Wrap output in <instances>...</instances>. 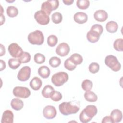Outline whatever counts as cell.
<instances>
[{
  "instance_id": "1",
  "label": "cell",
  "mask_w": 123,
  "mask_h": 123,
  "mask_svg": "<svg viewBox=\"0 0 123 123\" xmlns=\"http://www.w3.org/2000/svg\"><path fill=\"white\" fill-rule=\"evenodd\" d=\"M98 110L96 106L88 105L84 109L79 115V120L83 123H87L97 114Z\"/></svg>"
},
{
  "instance_id": "2",
  "label": "cell",
  "mask_w": 123,
  "mask_h": 123,
  "mask_svg": "<svg viewBox=\"0 0 123 123\" xmlns=\"http://www.w3.org/2000/svg\"><path fill=\"white\" fill-rule=\"evenodd\" d=\"M60 112L64 115H68L77 113L79 110V104L74 103L73 101L63 102L59 106Z\"/></svg>"
},
{
  "instance_id": "3",
  "label": "cell",
  "mask_w": 123,
  "mask_h": 123,
  "mask_svg": "<svg viewBox=\"0 0 123 123\" xmlns=\"http://www.w3.org/2000/svg\"><path fill=\"white\" fill-rule=\"evenodd\" d=\"M27 39L29 43L33 45H41L44 41L43 34L39 30H36L30 33L28 35Z\"/></svg>"
},
{
  "instance_id": "4",
  "label": "cell",
  "mask_w": 123,
  "mask_h": 123,
  "mask_svg": "<svg viewBox=\"0 0 123 123\" xmlns=\"http://www.w3.org/2000/svg\"><path fill=\"white\" fill-rule=\"evenodd\" d=\"M69 79L67 73L64 72H59L54 74L51 77L52 83L56 86H62Z\"/></svg>"
},
{
  "instance_id": "5",
  "label": "cell",
  "mask_w": 123,
  "mask_h": 123,
  "mask_svg": "<svg viewBox=\"0 0 123 123\" xmlns=\"http://www.w3.org/2000/svg\"><path fill=\"white\" fill-rule=\"evenodd\" d=\"M104 62L107 66L114 72H118L121 69L120 63L117 58L112 55L107 56L104 60Z\"/></svg>"
},
{
  "instance_id": "6",
  "label": "cell",
  "mask_w": 123,
  "mask_h": 123,
  "mask_svg": "<svg viewBox=\"0 0 123 123\" xmlns=\"http://www.w3.org/2000/svg\"><path fill=\"white\" fill-rule=\"evenodd\" d=\"M59 5V1L57 0H48L41 4V10L45 12L49 15L53 10H56Z\"/></svg>"
},
{
  "instance_id": "7",
  "label": "cell",
  "mask_w": 123,
  "mask_h": 123,
  "mask_svg": "<svg viewBox=\"0 0 123 123\" xmlns=\"http://www.w3.org/2000/svg\"><path fill=\"white\" fill-rule=\"evenodd\" d=\"M34 18L39 24L41 25H48L50 20L49 15L41 10L35 12Z\"/></svg>"
},
{
  "instance_id": "8",
  "label": "cell",
  "mask_w": 123,
  "mask_h": 123,
  "mask_svg": "<svg viewBox=\"0 0 123 123\" xmlns=\"http://www.w3.org/2000/svg\"><path fill=\"white\" fill-rule=\"evenodd\" d=\"M13 94L16 97L26 98L30 96L31 92L30 90L26 87L18 86L13 88Z\"/></svg>"
},
{
  "instance_id": "9",
  "label": "cell",
  "mask_w": 123,
  "mask_h": 123,
  "mask_svg": "<svg viewBox=\"0 0 123 123\" xmlns=\"http://www.w3.org/2000/svg\"><path fill=\"white\" fill-rule=\"evenodd\" d=\"M8 51L11 56L14 58H19L22 54L23 49L18 44L15 43H12L8 46Z\"/></svg>"
},
{
  "instance_id": "10",
  "label": "cell",
  "mask_w": 123,
  "mask_h": 123,
  "mask_svg": "<svg viewBox=\"0 0 123 123\" xmlns=\"http://www.w3.org/2000/svg\"><path fill=\"white\" fill-rule=\"evenodd\" d=\"M31 68L28 66L23 67L17 74L18 79L22 82H25L29 79L31 74Z\"/></svg>"
},
{
  "instance_id": "11",
  "label": "cell",
  "mask_w": 123,
  "mask_h": 123,
  "mask_svg": "<svg viewBox=\"0 0 123 123\" xmlns=\"http://www.w3.org/2000/svg\"><path fill=\"white\" fill-rule=\"evenodd\" d=\"M43 114L45 118L49 120L52 119L56 116L57 111L54 106L48 105L43 109Z\"/></svg>"
},
{
  "instance_id": "12",
  "label": "cell",
  "mask_w": 123,
  "mask_h": 123,
  "mask_svg": "<svg viewBox=\"0 0 123 123\" xmlns=\"http://www.w3.org/2000/svg\"><path fill=\"white\" fill-rule=\"evenodd\" d=\"M70 47L66 43H62L58 45L56 49V53L61 56L64 57L68 54L70 52Z\"/></svg>"
},
{
  "instance_id": "13",
  "label": "cell",
  "mask_w": 123,
  "mask_h": 123,
  "mask_svg": "<svg viewBox=\"0 0 123 123\" xmlns=\"http://www.w3.org/2000/svg\"><path fill=\"white\" fill-rule=\"evenodd\" d=\"M94 17L96 20L98 22L105 21L108 17L107 12L103 10L96 11L94 13Z\"/></svg>"
},
{
  "instance_id": "14",
  "label": "cell",
  "mask_w": 123,
  "mask_h": 123,
  "mask_svg": "<svg viewBox=\"0 0 123 123\" xmlns=\"http://www.w3.org/2000/svg\"><path fill=\"white\" fill-rule=\"evenodd\" d=\"M14 115L13 112L10 110L5 111L2 116L1 123H13Z\"/></svg>"
},
{
  "instance_id": "15",
  "label": "cell",
  "mask_w": 123,
  "mask_h": 123,
  "mask_svg": "<svg viewBox=\"0 0 123 123\" xmlns=\"http://www.w3.org/2000/svg\"><path fill=\"white\" fill-rule=\"evenodd\" d=\"M74 19L76 23L79 24H83L87 22L88 16L85 12H77L74 14Z\"/></svg>"
},
{
  "instance_id": "16",
  "label": "cell",
  "mask_w": 123,
  "mask_h": 123,
  "mask_svg": "<svg viewBox=\"0 0 123 123\" xmlns=\"http://www.w3.org/2000/svg\"><path fill=\"white\" fill-rule=\"evenodd\" d=\"M100 36V35L98 32L92 30H90L87 33L86 38L88 41L92 43H94L98 41Z\"/></svg>"
},
{
  "instance_id": "17",
  "label": "cell",
  "mask_w": 123,
  "mask_h": 123,
  "mask_svg": "<svg viewBox=\"0 0 123 123\" xmlns=\"http://www.w3.org/2000/svg\"><path fill=\"white\" fill-rule=\"evenodd\" d=\"M29 85L30 87L32 89L34 90H38L41 87L42 82L39 78L37 76H35L30 81Z\"/></svg>"
},
{
  "instance_id": "18",
  "label": "cell",
  "mask_w": 123,
  "mask_h": 123,
  "mask_svg": "<svg viewBox=\"0 0 123 123\" xmlns=\"http://www.w3.org/2000/svg\"><path fill=\"white\" fill-rule=\"evenodd\" d=\"M110 116L112 118L114 123H119L122 119L123 114L122 111L119 109H114L111 112Z\"/></svg>"
},
{
  "instance_id": "19",
  "label": "cell",
  "mask_w": 123,
  "mask_h": 123,
  "mask_svg": "<svg viewBox=\"0 0 123 123\" xmlns=\"http://www.w3.org/2000/svg\"><path fill=\"white\" fill-rule=\"evenodd\" d=\"M23 101L18 98H14L11 101V106L13 109L16 111L21 110L23 108Z\"/></svg>"
},
{
  "instance_id": "20",
  "label": "cell",
  "mask_w": 123,
  "mask_h": 123,
  "mask_svg": "<svg viewBox=\"0 0 123 123\" xmlns=\"http://www.w3.org/2000/svg\"><path fill=\"white\" fill-rule=\"evenodd\" d=\"M38 74L42 78H47L50 74V71L48 67L42 66L38 68Z\"/></svg>"
},
{
  "instance_id": "21",
  "label": "cell",
  "mask_w": 123,
  "mask_h": 123,
  "mask_svg": "<svg viewBox=\"0 0 123 123\" xmlns=\"http://www.w3.org/2000/svg\"><path fill=\"white\" fill-rule=\"evenodd\" d=\"M106 28L108 32L111 33H114L117 31L118 28V25L116 22L111 21L106 24Z\"/></svg>"
},
{
  "instance_id": "22",
  "label": "cell",
  "mask_w": 123,
  "mask_h": 123,
  "mask_svg": "<svg viewBox=\"0 0 123 123\" xmlns=\"http://www.w3.org/2000/svg\"><path fill=\"white\" fill-rule=\"evenodd\" d=\"M84 96L85 99L89 102H95L98 99L97 95L94 92L91 91L90 90L86 91Z\"/></svg>"
},
{
  "instance_id": "23",
  "label": "cell",
  "mask_w": 123,
  "mask_h": 123,
  "mask_svg": "<svg viewBox=\"0 0 123 123\" xmlns=\"http://www.w3.org/2000/svg\"><path fill=\"white\" fill-rule=\"evenodd\" d=\"M71 62L75 65H77L82 63L83 59L82 56L78 53H74L69 58Z\"/></svg>"
},
{
  "instance_id": "24",
  "label": "cell",
  "mask_w": 123,
  "mask_h": 123,
  "mask_svg": "<svg viewBox=\"0 0 123 123\" xmlns=\"http://www.w3.org/2000/svg\"><path fill=\"white\" fill-rule=\"evenodd\" d=\"M54 88L50 85H48L45 86L43 90H42V95L45 98H49L53 92L54 91Z\"/></svg>"
},
{
  "instance_id": "25",
  "label": "cell",
  "mask_w": 123,
  "mask_h": 123,
  "mask_svg": "<svg viewBox=\"0 0 123 123\" xmlns=\"http://www.w3.org/2000/svg\"><path fill=\"white\" fill-rule=\"evenodd\" d=\"M21 62L18 59L11 58L8 61V65L10 68L13 70L17 69L21 64Z\"/></svg>"
},
{
  "instance_id": "26",
  "label": "cell",
  "mask_w": 123,
  "mask_h": 123,
  "mask_svg": "<svg viewBox=\"0 0 123 123\" xmlns=\"http://www.w3.org/2000/svg\"><path fill=\"white\" fill-rule=\"evenodd\" d=\"M7 14L10 17H16L18 14V10L17 8L13 6H8L6 9Z\"/></svg>"
},
{
  "instance_id": "27",
  "label": "cell",
  "mask_w": 123,
  "mask_h": 123,
  "mask_svg": "<svg viewBox=\"0 0 123 123\" xmlns=\"http://www.w3.org/2000/svg\"><path fill=\"white\" fill-rule=\"evenodd\" d=\"M90 2L88 0H78L76 1V5L80 9H86L88 8Z\"/></svg>"
},
{
  "instance_id": "28",
  "label": "cell",
  "mask_w": 123,
  "mask_h": 123,
  "mask_svg": "<svg viewBox=\"0 0 123 123\" xmlns=\"http://www.w3.org/2000/svg\"><path fill=\"white\" fill-rule=\"evenodd\" d=\"M81 86L82 89L84 90L88 91H90L92 89L93 86V83L91 80L88 79H85L82 82Z\"/></svg>"
},
{
  "instance_id": "29",
  "label": "cell",
  "mask_w": 123,
  "mask_h": 123,
  "mask_svg": "<svg viewBox=\"0 0 123 123\" xmlns=\"http://www.w3.org/2000/svg\"><path fill=\"white\" fill-rule=\"evenodd\" d=\"M123 39L122 38L116 39L113 43L114 49L118 51H123Z\"/></svg>"
},
{
  "instance_id": "30",
  "label": "cell",
  "mask_w": 123,
  "mask_h": 123,
  "mask_svg": "<svg viewBox=\"0 0 123 123\" xmlns=\"http://www.w3.org/2000/svg\"><path fill=\"white\" fill-rule=\"evenodd\" d=\"M51 20L54 24H58L62 20V14L59 12H54L51 15Z\"/></svg>"
},
{
  "instance_id": "31",
  "label": "cell",
  "mask_w": 123,
  "mask_h": 123,
  "mask_svg": "<svg viewBox=\"0 0 123 123\" xmlns=\"http://www.w3.org/2000/svg\"><path fill=\"white\" fill-rule=\"evenodd\" d=\"M58 41V38L56 36L51 35L49 36L47 38V44L49 46L53 47L57 44Z\"/></svg>"
},
{
  "instance_id": "32",
  "label": "cell",
  "mask_w": 123,
  "mask_h": 123,
  "mask_svg": "<svg viewBox=\"0 0 123 123\" xmlns=\"http://www.w3.org/2000/svg\"><path fill=\"white\" fill-rule=\"evenodd\" d=\"M21 63H25L28 62L31 59V55L29 53L24 51L22 55L18 58Z\"/></svg>"
},
{
  "instance_id": "33",
  "label": "cell",
  "mask_w": 123,
  "mask_h": 123,
  "mask_svg": "<svg viewBox=\"0 0 123 123\" xmlns=\"http://www.w3.org/2000/svg\"><path fill=\"white\" fill-rule=\"evenodd\" d=\"M61 63V59L56 56L52 57L49 60V65L54 68H56L58 67Z\"/></svg>"
},
{
  "instance_id": "34",
  "label": "cell",
  "mask_w": 123,
  "mask_h": 123,
  "mask_svg": "<svg viewBox=\"0 0 123 123\" xmlns=\"http://www.w3.org/2000/svg\"><path fill=\"white\" fill-rule=\"evenodd\" d=\"M34 60L36 63L38 64H42L45 61V57L43 54L40 53H37L35 54Z\"/></svg>"
},
{
  "instance_id": "35",
  "label": "cell",
  "mask_w": 123,
  "mask_h": 123,
  "mask_svg": "<svg viewBox=\"0 0 123 123\" xmlns=\"http://www.w3.org/2000/svg\"><path fill=\"white\" fill-rule=\"evenodd\" d=\"M64 67L68 70L69 71H73L75 69L76 67V65L74 64L70 60L69 58L67 59L64 63Z\"/></svg>"
},
{
  "instance_id": "36",
  "label": "cell",
  "mask_w": 123,
  "mask_h": 123,
  "mask_svg": "<svg viewBox=\"0 0 123 123\" xmlns=\"http://www.w3.org/2000/svg\"><path fill=\"white\" fill-rule=\"evenodd\" d=\"M62 94L58 91L54 90L53 91V92L51 93L50 98L54 101H58L62 99Z\"/></svg>"
},
{
  "instance_id": "37",
  "label": "cell",
  "mask_w": 123,
  "mask_h": 123,
  "mask_svg": "<svg viewBox=\"0 0 123 123\" xmlns=\"http://www.w3.org/2000/svg\"><path fill=\"white\" fill-rule=\"evenodd\" d=\"M88 69L90 73L92 74H96L98 72L99 70V65L97 62H92L89 64Z\"/></svg>"
},
{
  "instance_id": "38",
  "label": "cell",
  "mask_w": 123,
  "mask_h": 123,
  "mask_svg": "<svg viewBox=\"0 0 123 123\" xmlns=\"http://www.w3.org/2000/svg\"><path fill=\"white\" fill-rule=\"evenodd\" d=\"M90 30L95 31L97 32H98L100 35H101V34L103 32V28L102 26L101 25L99 24H95L93 25H92L91 27Z\"/></svg>"
},
{
  "instance_id": "39",
  "label": "cell",
  "mask_w": 123,
  "mask_h": 123,
  "mask_svg": "<svg viewBox=\"0 0 123 123\" xmlns=\"http://www.w3.org/2000/svg\"><path fill=\"white\" fill-rule=\"evenodd\" d=\"M101 122H102V123H114L112 118L111 116H108L104 117L103 118Z\"/></svg>"
},
{
  "instance_id": "40",
  "label": "cell",
  "mask_w": 123,
  "mask_h": 123,
  "mask_svg": "<svg viewBox=\"0 0 123 123\" xmlns=\"http://www.w3.org/2000/svg\"><path fill=\"white\" fill-rule=\"evenodd\" d=\"M0 56H2L3 55L5 54V47H4V46L2 44H0Z\"/></svg>"
},
{
  "instance_id": "41",
  "label": "cell",
  "mask_w": 123,
  "mask_h": 123,
  "mask_svg": "<svg viewBox=\"0 0 123 123\" xmlns=\"http://www.w3.org/2000/svg\"><path fill=\"white\" fill-rule=\"evenodd\" d=\"M0 64H1V66H0V71H2L3 70L5 69V67H6V64L5 62L2 60H0Z\"/></svg>"
},
{
  "instance_id": "42",
  "label": "cell",
  "mask_w": 123,
  "mask_h": 123,
  "mask_svg": "<svg viewBox=\"0 0 123 123\" xmlns=\"http://www.w3.org/2000/svg\"><path fill=\"white\" fill-rule=\"evenodd\" d=\"M74 0H63V2L67 5H71L73 2H74Z\"/></svg>"
},
{
  "instance_id": "43",
  "label": "cell",
  "mask_w": 123,
  "mask_h": 123,
  "mask_svg": "<svg viewBox=\"0 0 123 123\" xmlns=\"http://www.w3.org/2000/svg\"><path fill=\"white\" fill-rule=\"evenodd\" d=\"M5 22V17L2 14H1V20H0V25H1Z\"/></svg>"
},
{
  "instance_id": "44",
  "label": "cell",
  "mask_w": 123,
  "mask_h": 123,
  "mask_svg": "<svg viewBox=\"0 0 123 123\" xmlns=\"http://www.w3.org/2000/svg\"><path fill=\"white\" fill-rule=\"evenodd\" d=\"M1 10H2V7L1 6ZM2 13H3V12L1 11V14H2Z\"/></svg>"
}]
</instances>
